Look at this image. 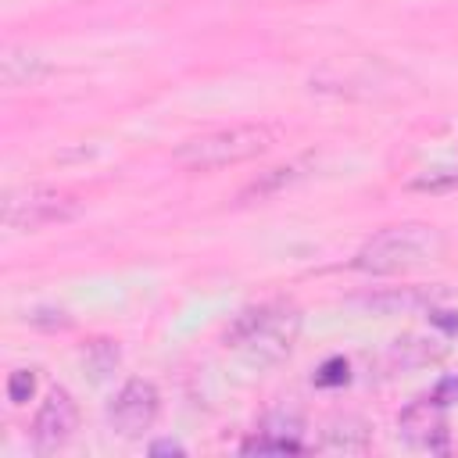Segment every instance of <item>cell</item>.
Listing matches in <instances>:
<instances>
[{"label": "cell", "instance_id": "obj_1", "mask_svg": "<svg viewBox=\"0 0 458 458\" xmlns=\"http://www.w3.org/2000/svg\"><path fill=\"white\" fill-rule=\"evenodd\" d=\"M297 336H301V311L290 301H265V304L243 308L225 329V344L233 351H243L254 361L286 358Z\"/></svg>", "mask_w": 458, "mask_h": 458}, {"label": "cell", "instance_id": "obj_2", "mask_svg": "<svg viewBox=\"0 0 458 458\" xmlns=\"http://www.w3.org/2000/svg\"><path fill=\"white\" fill-rule=\"evenodd\" d=\"M440 254H444V233L437 225L404 222V225H386L376 236H369L361 250L354 254V268L369 276H390V272L437 261Z\"/></svg>", "mask_w": 458, "mask_h": 458}, {"label": "cell", "instance_id": "obj_3", "mask_svg": "<svg viewBox=\"0 0 458 458\" xmlns=\"http://www.w3.org/2000/svg\"><path fill=\"white\" fill-rule=\"evenodd\" d=\"M272 140L276 136L265 125H229V129H215V132L186 140L175 150V161L182 168H193V172H211V168L240 165V161L265 154L272 147Z\"/></svg>", "mask_w": 458, "mask_h": 458}, {"label": "cell", "instance_id": "obj_4", "mask_svg": "<svg viewBox=\"0 0 458 458\" xmlns=\"http://www.w3.org/2000/svg\"><path fill=\"white\" fill-rule=\"evenodd\" d=\"M79 197L54 186H25L4 197V225L14 233H36L79 215Z\"/></svg>", "mask_w": 458, "mask_h": 458}, {"label": "cell", "instance_id": "obj_5", "mask_svg": "<svg viewBox=\"0 0 458 458\" xmlns=\"http://www.w3.org/2000/svg\"><path fill=\"white\" fill-rule=\"evenodd\" d=\"M157 408H161L157 386L150 379H129L107 404V422L118 437H140L157 419Z\"/></svg>", "mask_w": 458, "mask_h": 458}, {"label": "cell", "instance_id": "obj_6", "mask_svg": "<svg viewBox=\"0 0 458 458\" xmlns=\"http://www.w3.org/2000/svg\"><path fill=\"white\" fill-rule=\"evenodd\" d=\"M79 426V408L72 401V394L64 386H54L47 394V401L39 404L36 419H32V444L36 451H57L61 444L72 440Z\"/></svg>", "mask_w": 458, "mask_h": 458}, {"label": "cell", "instance_id": "obj_7", "mask_svg": "<svg viewBox=\"0 0 458 458\" xmlns=\"http://www.w3.org/2000/svg\"><path fill=\"white\" fill-rule=\"evenodd\" d=\"M401 437L422 451H447V422H444V404L437 397H422V401H411L401 419Z\"/></svg>", "mask_w": 458, "mask_h": 458}, {"label": "cell", "instance_id": "obj_8", "mask_svg": "<svg viewBox=\"0 0 458 458\" xmlns=\"http://www.w3.org/2000/svg\"><path fill=\"white\" fill-rule=\"evenodd\" d=\"M372 444L369 437V426L354 415H344V419H333L322 433V451H344V454H365Z\"/></svg>", "mask_w": 458, "mask_h": 458}, {"label": "cell", "instance_id": "obj_9", "mask_svg": "<svg viewBox=\"0 0 458 458\" xmlns=\"http://www.w3.org/2000/svg\"><path fill=\"white\" fill-rule=\"evenodd\" d=\"M304 175V161H290V165H276L268 172H261L250 186L240 190V204H254V200H268L276 193H283L286 186H293Z\"/></svg>", "mask_w": 458, "mask_h": 458}, {"label": "cell", "instance_id": "obj_10", "mask_svg": "<svg viewBox=\"0 0 458 458\" xmlns=\"http://www.w3.org/2000/svg\"><path fill=\"white\" fill-rule=\"evenodd\" d=\"M0 75H4V86L18 89V86H36L39 79L50 75V64L29 50H7L0 57Z\"/></svg>", "mask_w": 458, "mask_h": 458}, {"label": "cell", "instance_id": "obj_11", "mask_svg": "<svg viewBox=\"0 0 458 458\" xmlns=\"http://www.w3.org/2000/svg\"><path fill=\"white\" fill-rule=\"evenodd\" d=\"M437 354H440V347H429V340H415V336L397 340V344H394V351H390V358H394V361H401V369L426 365V361H429V358H437Z\"/></svg>", "mask_w": 458, "mask_h": 458}, {"label": "cell", "instance_id": "obj_12", "mask_svg": "<svg viewBox=\"0 0 458 458\" xmlns=\"http://www.w3.org/2000/svg\"><path fill=\"white\" fill-rule=\"evenodd\" d=\"M411 190L419 193H451L458 190V168H429L411 179Z\"/></svg>", "mask_w": 458, "mask_h": 458}, {"label": "cell", "instance_id": "obj_13", "mask_svg": "<svg viewBox=\"0 0 458 458\" xmlns=\"http://www.w3.org/2000/svg\"><path fill=\"white\" fill-rule=\"evenodd\" d=\"M86 358H89V365H93V376L104 379V376L118 365V347H114L111 340H97V344H89Z\"/></svg>", "mask_w": 458, "mask_h": 458}, {"label": "cell", "instance_id": "obj_14", "mask_svg": "<svg viewBox=\"0 0 458 458\" xmlns=\"http://www.w3.org/2000/svg\"><path fill=\"white\" fill-rule=\"evenodd\" d=\"M247 454H286V451H304L297 440H286V437H254L243 444Z\"/></svg>", "mask_w": 458, "mask_h": 458}, {"label": "cell", "instance_id": "obj_15", "mask_svg": "<svg viewBox=\"0 0 458 458\" xmlns=\"http://www.w3.org/2000/svg\"><path fill=\"white\" fill-rule=\"evenodd\" d=\"M32 390H36V376H32L29 369H14V372L7 376V397H11L14 404H25V401L32 397Z\"/></svg>", "mask_w": 458, "mask_h": 458}, {"label": "cell", "instance_id": "obj_16", "mask_svg": "<svg viewBox=\"0 0 458 458\" xmlns=\"http://www.w3.org/2000/svg\"><path fill=\"white\" fill-rule=\"evenodd\" d=\"M340 383H347V361L344 358L322 361V369L315 372V386H340Z\"/></svg>", "mask_w": 458, "mask_h": 458}, {"label": "cell", "instance_id": "obj_17", "mask_svg": "<svg viewBox=\"0 0 458 458\" xmlns=\"http://www.w3.org/2000/svg\"><path fill=\"white\" fill-rule=\"evenodd\" d=\"M433 397H437L440 404H451V401H458V376H447V379H440V383H437V390H433Z\"/></svg>", "mask_w": 458, "mask_h": 458}, {"label": "cell", "instance_id": "obj_18", "mask_svg": "<svg viewBox=\"0 0 458 458\" xmlns=\"http://www.w3.org/2000/svg\"><path fill=\"white\" fill-rule=\"evenodd\" d=\"M429 322L440 326L444 333H458V315H454V311H437V308H433V311H429Z\"/></svg>", "mask_w": 458, "mask_h": 458}, {"label": "cell", "instance_id": "obj_19", "mask_svg": "<svg viewBox=\"0 0 458 458\" xmlns=\"http://www.w3.org/2000/svg\"><path fill=\"white\" fill-rule=\"evenodd\" d=\"M150 454H182V444H175V440H157V444H150Z\"/></svg>", "mask_w": 458, "mask_h": 458}]
</instances>
